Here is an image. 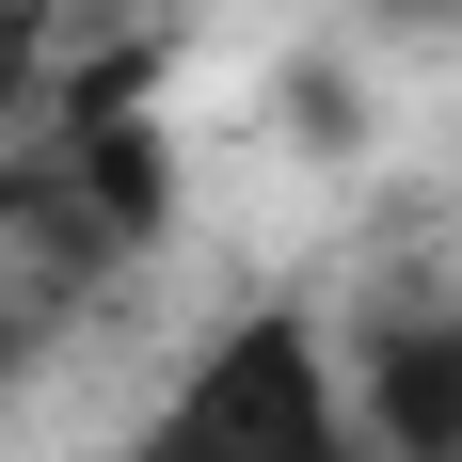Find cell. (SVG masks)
<instances>
[{"label":"cell","instance_id":"obj_1","mask_svg":"<svg viewBox=\"0 0 462 462\" xmlns=\"http://www.w3.org/2000/svg\"><path fill=\"white\" fill-rule=\"evenodd\" d=\"M143 462H367V430H351V383L303 319H239L208 335V367L143 430Z\"/></svg>","mask_w":462,"mask_h":462},{"label":"cell","instance_id":"obj_2","mask_svg":"<svg viewBox=\"0 0 462 462\" xmlns=\"http://www.w3.org/2000/svg\"><path fill=\"white\" fill-rule=\"evenodd\" d=\"M351 415H367V462H462V319H399Z\"/></svg>","mask_w":462,"mask_h":462},{"label":"cell","instance_id":"obj_3","mask_svg":"<svg viewBox=\"0 0 462 462\" xmlns=\"http://www.w3.org/2000/svg\"><path fill=\"white\" fill-rule=\"evenodd\" d=\"M32 96H48V16H32V0H0V128H16Z\"/></svg>","mask_w":462,"mask_h":462},{"label":"cell","instance_id":"obj_4","mask_svg":"<svg viewBox=\"0 0 462 462\" xmlns=\"http://www.w3.org/2000/svg\"><path fill=\"white\" fill-rule=\"evenodd\" d=\"M367 16H430V32H447V16H462V0H367Z\"/></svg>","mask_w":462,"mask_h":462}]
</instances>
